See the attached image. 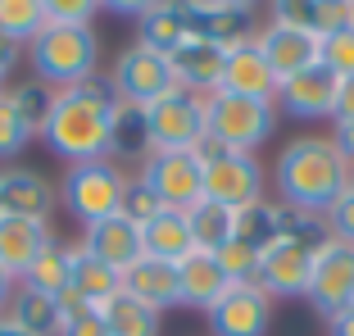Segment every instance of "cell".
Returning a JSON list of instances; mask_svg holds the SVG:
<instances>
[{
	"label": "cell",
	"mask_w": 354,
	"mask_h": 336,
	"mask_svg": "<svg viewBox=\"0 0 354 336\" xmlns=\"http://www.w3.org/2000/svg\"><path fill=\"white\" fill-rule=\"evenodd\" d=\"M218 91H227V95H254V100H272V95H277V73H272L268 64H263V55H259V46H254V37H250V41L227 46Z\"/></svg>",
	"instance_id": "19"
},
{
	"label": "cell",
	"mask_w": 354,
	"mask_h": 336,
	"mask_svg": "<svg viewBox=\"0 0 354 336\" xmlns=\"http://www.w3.org/2000/svg\"><path fill=\"white\" fill-rule=\"evenodd\" d=\"M32 77L46 82L50 91H68L91 77H100V37L95 28H46L28 46Z\"/></svg>",
	"instance_id": "3"
},
{
	"label": "cell",
	"mask_w": 354,
	"mask_h": 336,
	"mask_svg": "<svg viewBox=\"0 0 354 336\" xmlns=\"http://www.w3.org/2000/svg\"><path fill=\"white\" fill-rule=\"evenodd\" d=\"M164 209H168V205L155 196V187H150L141 173H132V178H127V187H123V214H127V218L146 227V223L155 218V214H164Z\"/></svg>",
	"instance_id": "38"
},
{
	"label": "cell",
	"mask_w": 354,
	"mask_h": 336,
	"mask_svg": "<svg viewBox=\"0 0 354 336\" xmlns=\"http://www.w3.org/2000/svg\"><path fill=\"white\" fill-rule=\"evenodd\" d=\"M350 19H354V0H350Z\"/></svg>",
	"instance_id": "48"
},
{
	"label": "cell",
	"mask_w": 354,
	"mask_h": 336,
	"mask_svg": "<svg viewBox=\"0 0 354 336\" xmlns=\"http://www.w3.org/2000/svg\"><path fill=\"white\" fill-rule=\"evenodd\" d=\"M336 86H341V77H336L327 64H313V68H304V73L277 82V95H272V100H277L281 114L313 123V118H332V109H336Z\"/></svg>",
	"instance_id": "13"
},
{
	"label": "cell",
	"mask_w": 354,
	"mask_h": 336,
	"mask_svg": "<svg viewBox=\"0 0 354 336\" xmlns=\"http://www.w3.org/2000/svg\"><path fill=\"white\" fill-rule=\"evenodd\" d=\"M277 205L304 214H327L350 187V168L341 164L332 137H295L272 159Z\"/></svg>",
	"instance_id": "2"
},
{
	"label": "cell",
	"mask_w": 354,
	"mask_h": 336,
	"mask_svg": "<svg viewBox=\"0 0 354 336\" xmlns=\"http://www.w3.org/2000/svg\"><path fill=\"white\" fill-rule=\"evenodd\" d=\"M323 218H327V232H332V241L354 245V191H350V187H345V196L336 200V205L323 214Z\"/></svg>",
	"instance_id": "41"
},
{
	"label": "cell",
	"mask_w": 354,
	"mask_h": 336,
	"mask_svg": "<svg viewBox=\"0 0 354 336\" xmlns=\"http://www.w3.org/2000/svg\"><path fill=\"white\" fill-rule=\"evenodd\" d=\"M109 91H114L123 105H141V109H150L155 100H164L168 91H177L173 59L132 41L127 50H118L114 68H109Z\"/></svg>",
	"instance_id": "7"
},
{
	"label": "cell",
	"mask_w": 354,
	"mask_h": 336,
	"mask_svg": "<svg viewBox=\"0 0 354 336\" xmlns=\"http://www.w3.org/2000/svg\"><path fill=\"white\" fill-rule=\"evenodd\" d=\"M46 32L41 0H0V37L14 46H32Z\"/></svg>",
	"instance_id": "33"
},
{
	"label": "cell",
	"mask_w": 354,
	"mask_h": 336,
	"mask_svg": "<svg viewBox=\"0 0 354 336\" xmlns=\"http://www.w3.org/2000/svg\"><path fill=\"white\" fill-rule=\"evenodd\" d=\"M205 159V200L223 205V209H250L259 205L263 191H268V173L254 155H241V150H223L218 141H200L196 150Z\"/></svg>",
	"instance_id": "5"
},
{
	"label": "cell",
	"mask_w": 354,
	"mask_h": 336,
	"mask_svg": "<svg viewBox=\"0 0 354 336\" xmlns=\"http://www.w3.org/2000/svg\"><path fill=\"white\" fill-rule=\"evenodd\" d=\"M28 146H32L28 123L19 118V109H14L10 91H0V164H5V159H19Z\"/></svg>",
	"instance_id": "37"
},
{
	"label": "cell",
	"mask_w": 354,
	"mask_h": 336,
	"mask_svg": "<svg viewBox=\"0 0 354 336\" xmlns=\"http://www.w3.org/2000/svg\"><path fill=\"white\" fill-rule=\"evenodd\" d=\"M218 263L223 273H227V282H254V273H259V250H250L245 241H232L218 250Z\"/></svg>",
	"instance_id": "40"
},
{
	"label": "cell",
	"mask_w": 354,
	"mask_h": 336,
	"mask_svg": "<svg viewBox=\"0 0 354 336\" xmlns=\"http://www.w3.org/2000/svg\"><path fill=\"white\" fill-rule=\"evenodd\" d=\"M187 37H191L187 5H146V14L136 19V46H146V50L173 55Z\"/></svg>",
	"instance_id": "25"
},
{
	"label": "cell",
	"mask_w": 354,
	"mask_h": 336,
	"mask_svg": "<svg viewBox=\"0 0 354 336\" xmlns=\"http://www.w3.org/2000/svg\"><path fill=\"white\" fill-rule=\"evenodd\" d=\"M205 118H209V141H218L223 150L254 155L263 141L277 137L281 109H277V100H254V95L214 91L205 100Z\"/></svg>",
	"instance_id": "4"
},
{
	"label": "cell",
	"mask_w": 354,
	"mask_h": 336,
	"mask_svg": "<svg viewBox=\"0 0 354 336\" xmlns=\"http://www.w3.org/2000/svg\"><path fill=\"white\" fill-rule=\"evenodd\" d=\"M46 5V28H91L104 5L95 0H41Z\"/></svg>",
	"instance_id": "39"
},
{
	"label": "cell",
	"mask_w": 354,
	"mask_h": 336,
	"mask_svg": "<svg viewBox=\"0 0 354 336\" xmlns=\"http://www.w3.org/2000/svg\"><path fill=\"white\" fill-rule=\"evenodd\" d=\"M205 100H209V95L182 91V86H177V91H168L164 100H155V105L146 109L155 150H200V141L209 137Z\"/></svg>",
	"instance_id": "9"
},
{
	"label": "cell",
	"mask_w": 354,
	"mask_h": 336,
	"mask_svg": "<svg viewBox=\"0 0 354 336\" xmlns=\"http://www.w3.org/2000/svg\"><path fill=\"white\" fill-rule=\"evenodd\" d=\"M332 146H336L341 164L350 168V178H354V123H332Z\"/></svg>",
	"instance_id": "42"
},
{
	"label": "cell",
	"mask_w": 354,
	"mask_h": 336,
	"mask_svg": "<svg viewBox=\"0 0 354 336\" xmlns=\"http://www.w3.org/2000/svg\"><path fill=\"white\" fill-rule=\"evenodd\" d=\"M59 336H109L104 332V318L91 300H82L77 291L59 295Z\"/></svg>",
	"instance_id": "35"
},
{
	"label": "cell",
	"mask_w": 354,
	"mask_h": 336,
	"mask_svg": "<svg viewBox=\"0 0 354 336\" xmlns=\"http://www.w3.org/2000/svg\"><path fill=\"white\" fill-rule=\"evenodd\" d=\"M55 205H59V191H55L37 168H23V164L0 168V214H19V218H46L50 223Z\"/></svg>",
	"instance_id": "17"
},
{
	"label": "cell",
	"mask_w": 354,
	"mask_h": 336,
	"mask_svg": "<svg viewBox=\"0 0 354 336\" xmlns=\"http://www.w3.org/2000/svg\"><path fill=\"white\" fill-rule=\"evenodd\" d=\"M173 77L182 91H196V95H214L218 91V77H223V59H227V46L218 41H205V37H187L173 55Z\"/></svg>",
	"instance_id": "20"
},
{
	"label": "cell",
	"mask_w": 354,
	"mask_h": 336,
	"mask_svg": "<svg viewBox=\"0 0 354 336\" xmlns=\"http://www.w3.org/2000/svg\"><path fill=\"white\" fill-rule=\"evenodd\" d=\"M55 241V232L46 218H19V214H0V268L23 282L32 263L41 259V250Z\"/></svg>",
	"instance_id": "18"
},
{
	"label": "cell",
	"mask_w": 354,
	"mask_h": 336,
	"mask_svg": "<svg viewBox=\"0 0 354 336\" xmlns=\"http://www.w3.org/2000/svg\"><path fill=\"white\" fill-rule=\"evenodd\" d=\"M14 286H19V282H14V277L5 273V268H0V314L10 309V295H14Z\"/></svg>",
	"instance_id": "46"
},
{
	"label": "cell",
	"mask_w": 354,
	"mask_h": 336,
	"mask_svg": "<svg viewBox=\"0 0 354 336\" xmlns=\"http://www.w3.org/2000/svg\"><path fill=\"white\" fill-rule=\"evenodd\" d=\"M327 336H354V309H345V314H336L332 323H327Z\"/></svg>",
	"instance_id": "45"
},
{
	"label": "cell",
	"mask_w": 354,
	"mask_h": 336,
	"mask_svg": "<svg viewBox=\"0 0 354 336\" xmlns=\"http://www.w3.org/2000/svg\"><path fill=\"white\" fill-rule=\"evenodd\" d=\"M318 64H327L336 77H354V19L318 41Z\"/></svg>",
	"instance_id": "36"
},
{
	"label": "cell",
	"mask_w": 354,
	"mask_h": 336,
	"mask_svg": "<svg viewBox=\"0 0 354 336\" xmlns=\"http://www.w3.org/2000/svg\"><path fill=\"white\" fill-rule=\"evenodd\" d=\"M10 323H19L28 336H59V295H46L37 286H14L10 309H5Z\"/></svg>",
	"instance_id": "26"
},
{
	"label": "cell",
	"mask_w": 354,
	"mask_h": 336,
	"mask_svg": "<svg viewBox=\"0 0 354 336\" xmlns=\"http://www.w3.org/2000/svg\"><path fill=\"white\" fill-rule=\"evenodd\" d=\"M277 236H281V205L277 200H259L250 209H236V236L232 241H245L250 250L263 254Z\"/></svg>",
	"instance_id": "32"
},
{
	"label": "cell",
	"mask_w": 354,
	"mask_h": 336,
	"mask_svg": "<svg viewBox=\"0 0 354 336\" xmlns=\"http://www.w3.org/2000/svg\"><path fill=\"white\" fill-rule=\"evenodd\" d=\"M313 305V314L332 323L336 314L354 309V245H341L332 241L318 263H313V282H309V295H304Z\"/></svg>",
	"instance_id": "12"
},
{
	"label": "cell",
	"mask_w": 354,
	"mask_h": 336,
	"mask_svg": "<svg viewBox=\"0 0 354 336\" xmlns=\"http://www.w3.org/2000/svg\"><path fill=\"white\" fill-rule=\"evenodd\" d=\"M0 336H28V332H23V327H19V323H10V318L0 314Z\"/></svg>",
	"instance_id": "47"
},
{
	"label": "cell",
	"mask_w": 354,
	"mask_h": 336,
	"mask_svg": "<svg viewBox=\"0 0 354 336\" xmlns=\"http://www.w3.org/2000/svg\"><path fill=\"white\" fill-rule=\"evenodd\" d=\"M332 245V241H327ZM327 245H313V241H300V236H277L268 250L259 254V273L254 282L272 295V300H295V295H309V282H313V263Z\"/></svg>",
	"instance_id": "8"
},
{
	"label": "cell",
	"mask_w": 354,
	"mask_h": 336,
	"mask_svg": "<svg viewBox=\"0 0 354 336\" xmlns=\"http://www.w3.org/2000/svg\"><path fill=\"white\" fill-rule=\"evenodd\" d=\"M141 245H146L150 259H168V263H182L196 245H191V227H187V214L182 209H164L141 227Z\"/></svg>",
	"instance_id": "27"
},
{
	"label": "cell",
	"mask_w": 354,
	"mask_h": 336,
	"mask_svg": "<svg viewBox=\"0 0 354 336\" xmlns=\"http://www.w3.org/2000/svg\"><path fill=\"white\" fill-rule=\"evenodd\" d=\"M187 227H191V245H196V250L218 254L223 245H232V236H236V209H223L214 200H200V205L187 209Z\"/></svg>",
	"instance_id": "29"
},
{
	"label": "cell",
	"mask_w": 354,
	"mask_h": 336,
	"mask_svg": "<svg viewBox=\"0 0 354 336\" xmlns=\"http://www.w3.org/2000/svg\"><path fill=\"white\" fill-rule=\"evenodd\" d=\"M68 291H77L82 300H91L95 309L109 300V295L123 291V273H114V268H104L100 259H91V254L77 245V259H73V277H68Z\"/></svg>",
	"instance_id": "31"
},
{
	"label": "cell",
	"mask_w": 354,
	"mask_h": 336,
	"mask_svg": "<svg viewBox=\"0 0 354 336\" xmlns=\"http://www.w3.org/2000/svg\"><path fill=\"white\" fill-rule=\"evenodd\" d=\"M100 318H104V332L109 336H159L164 332V314H155L150 305H141L127 291L109 295L100 305Z\"/></svg>",
	"instance_id": "28"
},
{
	"label": "cell",
	"mask_w": 354,
	"mask_h": 336,
	"mask_svg": "<svg viewBox=\"0 0 354 336\" xmlns=\"http://www.w3.org/2000/svg\"><path fill=\"white\" fill-rule=\"evenodd\" d=\"M123 187H127V173L114 159H91V164H73L64 173L59 200L82 227H91L100 218L123 214Z\"/></svg>",
	"instance_id": "6"
},
{
	"label": "cell",
	"mask_w": 354,
	"mask_h": 336,
	"mask_svg": "<svg viewBox=\"0 0 354 336\" xmlns=\"http://www.w3.org/2000/svg\"><path fill=\"white\" fill-rule=\"evenodd\" d=\"M141 178L155 187V196L164 200L168 209L187 214L191 205L205 200V159L196 150H155L141 164Z\"/></svg>",
	"instance_id": "10"
},
{
	"label": "cell",
	"mask_w": 354,
	"mask_h": 336,
	"mask_svg": "<svg viewBox=\"0 0 354 336\" xmlns=\"http://www.w3.org/2000/svg\"><path fill=\"white\" fill-rule=\"evenodd\" d=\"M123 291L136 295L141 305H150L155 314H168V309L182 305V286H177V263L168 259H141L136 268L123 273Z\"/></svg>",
	"instance_id": "22"
},
{
	"label": "cell",
	"mask_w": 354,
	"mask_h": 336,
	"mask_svg": "<svg viewBox=\"0 0 354 336\" xmlns=\"http://www.w3.org/2000/svg\"><path fill=\"white\" fill-rule=\"evenodd\" d=\"M82 245L91 259H100L104 268L114 273H127L146 259V245H141V223H132L127 214H114V218H100L91 227H82Z\"/></svg>",
	"instance_id": "14"
},
{
	"label": "cell",
	"mask_w": 354,
	"mask_h": 336,
	"mask_svg": "<svg viewBox=\"0 0 354 336\" xmlns=\"http://www.w3.org/2000/svg\"><path fill=\"white\" fill-rule=\"evenodd\" d=\"M19 59H23V46H14V41H5V37H0V91H5V82L14 77Z\"/></svg>",
	"instance_id": "44"
},
{
	"label": "cell",
	"mask_w": 354,
	"mask_h": 336,
	"mask_svg": "<svg viewBox=\"0 0 354 336\" xmlns=\"http://www.w3.org/2000/svg\"><path fill=\"white\" fill-rule=\"evenodd\" d=\"M187 23H191V37L236 46L254 37V5H245V0H214V5L196 0V5H187Z\"/></svg>",
	"instance_id": "15"
},
{
	"label": "cell",
	"mask_w": 354,
	"mask_h": 336,
	"mask_svg": "<svg viewBox=\"0 0 354 336\" xmlns=\"http://www.w3.org/2000/svg\"><path fill=\"white\" fill-rule=\"evenodd\" d=\"M114 105H118V95L109 91V77H91V82H82V86L55 91V105H50V118H46V127H41V141L50 146V155L64 159L68 168L104 159Z\"/></svg>",
	"instance_id": "1"
},
{
	"label": "cell",
	"mask_w": 354,
	"mask_h": 336,
	"mask_svg": "<svg viewBox=\"0 0 354 336\" xmlns=\"http://www.w3.org/2000/svg\"><path fill=\"white\" fill-rule=\"evenodd\" d=\"M177 286H182V305L191 309H214L223 300V291H227V273H223V263L218 254H209V250H191L187 259L177 263Z\"/></svg>",
	"instance_id": "23"
},
{
	"label": "cell",
	"mask_w": 354,
	"mask_h": 336,
	"mask_svg": "<svg viewBox=\"0 0 354 336\" xmlns=\"http://www.w3.org/2000/svg\"><path fill=\"white\" fill-rule=\"evenodd\" d=\"M155 155V141H150V118L141 105H114V118H109V146H104V159L123 164H146Z\"/></svg>",
	"instance_id": "21"
},
{
	"label": "cell",
	"mask_w": 354,
	"mask_h": 336,
	"mask_svg": "<svg viewBox=\"0 0 354 336\" xmlns=\"http://www.w3.org/2000/svg\"><path fill=\"white\" fill-rule=\"evenodd\" d=\"M5 91H10V100H14V109H19V118L28 123V132H32V137H41L46 118H50V105H55V91H50L46 82H37V77H23V82L5 86Z\"/></svg>",
	"instance_id": "34"
},
{
	"label": "cell",
	"mask_w": 354,
	"mask_h": 336,
	"mask_svg": "<svg viewBox=\"0 0 354 336\" xmlns=\"http://www.w3.org/2000/svg\"><path fill=\"white\" fill-rule=\"evenodd\" d=\"M332 123H354V77H341V86H336Z\"/></svg>",
	"instance_id": "43"
},
{
	"label": "cell",
	"mask_w": 354,
	"mask_h": 336,
	"mask_svg": "<svg viewBox=\"0 0 354 336\" xmlns=\"http://www.w3.org/2000/svg\"><path fill=\"white\" fill-rule=\"evenodd\" d=\"M254 46H259L263 64L277 73V82H286V77H295V73H304V68L318 64V37L295 32V28H281V23L254 28Z\"/></svg>",
	"instance_id": "16"
},
{
	"label": "cell",
	"mask_w": 354,
	"mask_h": 336,
	"mask_svg": "<svg viewBox=\"0 0 354 336\" xmlns=\"http://www.w3.org/2000/svg\"><path fill=\"white\" fill-rule=\"evenodd\" d=\"M73 259H77V241H59L55 236L41 250V259L23 273V286H37L46 295H64L68 291V277H73Z\"/></svg>",
	"instance_id": "30"
},
{
	"label": "cell",
	"mask_w": 354,
	"mask_h": 336,
	"mask_svg": "<svg viewBox=\"0 0 354 336\" xmlns=\"http://www.w3.org/2000/svg\"><path fill=\"white\" fill-rule=\"evenodd\" d=\"M272 19L268 23H281V28H295V32H309L323 41L327 32L345 28L350 23V0H277L272 5Z\"/></svg>",
	"instance_id": "24"
},
{
	"label": "cell",
	"mask_w": 354,
	"mask_h": 336,
	"mask_svg": "<svg viewBox=\"0 0 354 336\" xmlns=\"http://www.w3.org/2000/svg\"><path fill=\"white\" fill-rule=\"evenodd\" d=\"M272 300L259 282H232L223 300L205 314L209 336H268L272 327Z\"/></svg>",
	"instance_id": "11"
}]
</instances>
